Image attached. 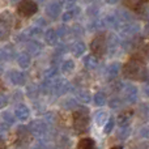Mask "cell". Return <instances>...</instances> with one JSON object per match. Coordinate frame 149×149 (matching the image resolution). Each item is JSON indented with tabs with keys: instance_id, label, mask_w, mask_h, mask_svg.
Segmentation results:
<instances>
[{
	"instance_id": "cell-1",
	"label": "cell",
	"mask_w": 149,
	"mask_h": 149,
	"mask_svg": "<svg viewBox=\"0 0 149 149\" xmlns=\"http://www.w3.org/2000/svg\"><path fill=\"white\" fill-rule=\"evenodd\" d=\"M89 127V114L86 109H79L73 113V128L79 134H84Z\"/></svg>"
},
{
	"instance_id": "cell-2",
	"label": "cell",
	"mask_w": 149,
	"mask_h": 149,
	"mask_svg": "<svg viewBox=\"0 0 149 149\" xmlns=\"http://www.w3.org/2000/svg\"><path fill=\"white\" fill-rule=\"evenodd\" d=\"M72 89H73V85L71 84L70 81H67L65 79H58V80H54V81H52L51 93L54 95H56V97L65 94V93L71 92Z\"/></svg>"
},
{
	"instance_id": "cell-3",
	"label": "cell",
	"mask_w": 149,
	"mask_h": 149,
	"mask_svg": "<svg viewBox=\"0 0 149 149\" xmlns=\"http://www.w3.org/2000/svg\"><path fill=\"white\" fill-rule=\"evenodd\" d=\"M141 70H143V67H141L140 60L131 59L126 64L123 72H124V76L128 77V79H136V77H139V73H140V71Z\"/></svg>"
},
{
	"instance_id": "cell-4",
	"label": "cell",
	"mask_w": 149,
	"mask_h": 149,
	"mask_svg": "<svg viewBox=\"0 0 149 149\" xmlns=\"http://www.w3.org/2000/svg\"><path fill=\"white\" fill-rule=\"evenodd\" d=\"M10 24H12V16H10V13L7 12V13L0 15V41L9 37Z\"/></svg>"
},
{
	"instance_id": "cell-5",
	"label": "cell",
	"mask_w": 149,
	"mask_h": 149,
	"mask_svg": "<svg viewBox=\"0 0 149 149\" xmlns=\"http://www.w3.org/2000/svg\"><path fill=\"white\" fill-rule=\"evenodd\" d=\"M120 36L123 37V38H134L135 36H136L137 33L140 31V25L137 22H134V21H131V22H127V24H123V25H120Z\"/></svg>"
},
{
	"instance_id": "cell-6",
	"label": "cell",
	"mask_w": 149,
	"mask_h": 149,
	"mask_svg": "<svg viewBox=\"0 0 149 149\" xmlns=\"http://www.w3.org/2000/svg\"><path fill=\"white\" fill-rule=\"evenodd\" d=\"M37 10H38V7L33 0H21L20 4H18V13L24 17L33 16Z\"/></svg>"
},
{
	"instance_id": "cell-7",
	"label": "cell",
	"mask_w": 149,
	"mask_h": 149,
	"mask_svg": "<svg viewBox=\"0 0 149 149\" xmlns=\"http://www.w3.org/2000/svg\"><path fill=\"white\" fill-rule=\"evenodd\" d=\"M29 132L34 136H43L47 134V124L43 120H33L29 124Z\"/></svg>"
},
{
	"instance_id": "cell-8",
	"label": "cell",
	"mask_w": 149,
	"mask_h": 149,
	"mask_svg": "<svg viewBox=\"0 0 149 149\" xmlns=\"http://www.w3.org/2000/svg\"><path fill=\"white\" fill-rule=\"evenodd\" d=\"M90 50H92L93 54L97 55V56H101V55L105 54V51H106L105 37H102V36L95 37V38L92 41V43H90Z\"/></svg>"
},
{
	"instance_id": "cell-9",
	"label": "cell",
	"mask_w": 149,
	"mask_h": 149,
	"mask_svg": "<svg viewBox=\"0 0 149 149\" xmlns=\"http://www.w3.org/2000/svg\"><path fill=\"white\" fill-rule=\"evenodd\" d=\"M123 93H124V98H126V101L128 103H135L137 101V97H139V89H137L134 84L124 85Z\"/></svg>"
},
{
	"instance_id": "cell-10",
	"label": "cell",
	"mask_w": 149,
	"mask_h": 149,
	"mask_svg": "<svg viewBox=\"0 0 149 149\" xmlns=\"http://www.w3.org/2000/svg\"><path fill=\"white\" fill-rule=\"evenodd\" d=\"M60 10H62V3L55 0V1H51L50 4H47L46 15H47V17H50L51 20H56L58 16L60 15Z\"/></svg>"
},
{
	"instance_id": "cell-11",
	"label": "cell",
	"mask_w": 149,
	"mask_h": 149,
	"mask_svg": "<svg viewBox=\"0 0 149 149\" xmlns=\"http://www.w3.org/2000/svg\"><path fill=\"white\" fill-rule=\"evenodd\" d=\"M120 70H122L120 63H118V62L110 63L105 70V77L109 80V81H111V80H114V79L118 77V74L120 73Z\"/></svg>"
},
{
	"instance_id": "cell-12",
	"label": "cell",
	"mask_w": 149,
	"mask_h": 149,
	"mask_svg": "<svg viewBox=\"0 0 149 149\" xmlns=\"http://www.w3.org/2000/svg\"><path fill=\"white\" fill-rule=\"evenodd\" d=\"M8 77H9L10 82L15 85H25L26 82V76L24 72H21V71H10L9 73H8Z\"/></svg>"
},
{
	"instance_id": "cell-13",
	"label": "cell",
	"mask_w": 149,
	"mask_h": 149,
	"mask_svg": "<svg viewBox=\"0 0 149 149\" xmlns=\"http://www.w3.org/2000/svg\"><path fill=\"white\" fill-rule=\"evenodd\" d=\"M43 50V45L38 41V39H33V41L28 42L26 45V52L29 55H38Z\"/></svg>"
},
{
	"instance_id": "cell-14",
	"label": "cell",
	"mask_w": 149,
	"mask_h": 149,
	"mask_svg": "<svg viewBox=\"0 0 149 149\" xmlns=\"http://www.w3.org/2000/svg\"><path fill=\"white\" fill-rule=\"evenodd\" d=\"M15 116L20 122H25V120H28L29 116H30V110H29V107L25 105H18L15 110Z\"/></svg>"
},
{
	"instance_id": "cell-15",
	"label": "cell",
	"mask_w": 149,
	"mask_h": 149,
	"mask_svg": "<svg viewBox=\"0 0 149 149\" xmlns=\"http://www.w3.org/2000/svg\"><path fill=\"white\" fill-rule=\"evenodd\" d=\"M105 41H106V49H109V51H111V52L115 51L118 49L119 43H120L119 38L115 34H109L107 38H105Z\"/></svg>"
},
{
	"instance_id": "cell-16",
	"label": "cell",
	"mask_w": 149,
	"mask_h": 149,
	"mask_svg": "<svg viewBox=\"0 0 149 149\" xmlns=\"http://www.w3.org/2000/svg\"><path fill=\"white\" fill-rule=\"evenodd\" d=\"M131 118H132V111H124L120 115L118 116V124L120 128H126V127H130V123H131Z\"/></svg>"
},
{
	"instance_id": "cell-17",
	"label": "cell",
	"mask_w": 149,
	"mask_h": 149,
	"mask_svg": "<svg viewBox=\"0 0 149 149\" xmlns=\"http://www.w3.org/2000/svg\"><path fill=\"white\" fill-rule=\"evenodd\" d=\"M86 51V45L81 41H77L71 46V52L74 55V56H81L84 55V52Z\"/></svg>"
},
{
	"instance_id": "cell-18",
	"label": "cell",
	"mask_w": 149,
	"mask_h": 149,
	"mask_svg": "<svg viewBox=\"0 0 149 149\" xmlns=\"http://www.w3.org/2000/svg\"><path fill=\"white\" fill-rule=\"evenodd\" d=\"M58 34H56V30L55 29H49V30L45 33V41H46L47 45L50 46H55L58 43Z\"/></svg>"
},
{
	"instance_id": "cell-19",
	"label": "cell",
	"mask_w": 149,
	"mask_h": 149,
	"mask_svg": "<svg viewBox=\"0 0 149 149\" xmlns=\"http://www.w3.org/2000/svg\"><path fill=\"white\" fill-rule=\"evenodd\" d=\"M84 67L89 71L95 70L98 67V59L94 55H88V56L84 58Z\"/></svg>"
},
{
	"instance_id": "cell-20",
	"label": "cell",
	"mask_w": 149,
	"mask_h": 149,
	"mask_svg": "<svg viewBox=\"0 0 149 149\" xmlns=\"http://www.w3.org/2000/svg\"><path fill=\"white\" fill-rule=\"evenodd\" d=\"M103 24H105V28H120L122 22L118 20L116 16H107V17L102 18Z\"/></svg>"
},
{
	"instance_id": "cell-21",
	"label": "cell",
	"mask_w": 149,
	"mask_h": 149,
	"mask_svg": "<svg viewBox=\"0 0 149 149\" xmlns=\"http://www.w3.org/2000/svg\"><path fill=\"white\" fill-rule=\"evenodd\" d=\"M17 63L21 68H28L31 63V56L28 52H21L17 58Z\"/></svg>"
},
{
	"instance_id": "cell-22",
	"label": "cell",
	"mask_w": 149,
	"mask_h": 149,
	"mask_svg": "<svg viewBox=\"0 0 149 149\" xmlns=\"http://www.w3.org/2000/svg\"><path fill=\"white\" fill-rule=\"evenodd\" d=\"M77 100L81 103H89L92 101V95H90L89 90H85V89L77 90Z\"/></svg>"
},
{
	"instance_id": "cell-23",
	"label": "cell",
	"mask_w": 149,
	"mask_h": 149,
	"mask_svg": "<svg viewBox=\"0 0 149 149\" xmlns=\"http://www.w3.org/2000/svg\"><path fill=\"white\" fill-rule=\"evenodd\" d=\"M109 119V115L106 111H97L94 115V120L98 126H105V123L107 122Z\"/></svg>"
},
{
	"instance_id": "cell-24",
	"label": "cell",
	"mask_w": 149,
	"mask_h": 149,
	"mask_svg": "<svg viewBox=\"0 0 149 149\" xmlns=\"http://www.w3.org/2000/svg\"><path fill=\"white\" fill-rule=\"evenodd\" d=\"M94 140L89 139V137H85V139H81L79 141V145L77 148L79 149H94Z\"/></svg>"
},
{
	"instance_id": "cell-25",
	"label": "cell",
	"mask_w": 149,
	"mask_h": 149,
	"mask_svg": "<svg viewBox=\"0 0 149 149\" xmlns=\"http://www.w3.org/2000/svg\"><path fill=\"white\" fill-rule=\"evenodd\" d=\"M93 101H94L95 106H103L107 102V98H106V94L103 92H97L93 97Z\"/></svg>"
},
{
	"instance_id": "cell-26",
	"label": "cell",
	"mask_w": 149,
	"mask_h": 149,
	"mask_svg": "<svg viewBox=\"0 0 149 149\" xmlns=\"http://www.w3.org/2000/svg\"><path fill=\"white\" fill-rule=\"evenodd\" d=\"M79 13H80V8L79 7H74V5H73V7L71 8L70 10H67V12L63 15V21H64V22H67V21H71L74 17V16H77Z\"/></svg>"
},
{
	"instance_id": "cell-27",
	"label": "cell",
	"mask_w": 149,
	"mask_h": 149,
	"mask_svg": "<svg viewBox=\"0 0 149 149\" xmlns=\"http://www.w3.org/2000/svg\"><path fill=\"white\" fill-rule=\"evenodd\" d=\"M25 34L29 38H39V37L42 36V28H38V26L29 28V30L25 31Z\"/></svg>"
},
{
	"instance_id": "cell-28",
	"label": "cell",
	"mask_w": 149,
	"mask_h": 149,
	"mask_svg": "<svg viewBox=\"0 0 149 149\" xmlns=\"http://www.w3.org/2000/svg\"><path fill=\"white\" fill-rule=\"evenodd\" d=\"M118 20L120 21V22H124V24H127V22H131L132 21V16L130 15L127 10H124V9H120V10H118Z\"/></svg>"
},
{
	"instance_id": "cell-29",
	"label": "cell",
	"mask_w": 149,
	"mask_h": 149,
	"mask_svg": "<svg viewBox=\"0 0 149 149\" xmlns=\"http://www.w3.org/2000/svg\"><path fill=\"white\" fill-rule=\"evenodd\" d=\"M43 94H49L51 93V89H52V80H43L41 84V86L38 88Z\"/></svg>"
},
{
	"instance_id": "cell-30",
	"label": "cell",
	"mask_w": 149,
	"mask_h": 149,
	"mask_svg": "<svg viewBox=\"0 0 149 149\" xmlns=\"http://www.w3.org/2000/svg\"><path fill=\"white\" fill-rule=\"evenodd\" d=\"M89 31H97V30H103L105 28V24H103V20H95L88 26Z\"/></svg>"
},
{
	"instance_id": "cell-31",
	"label": "cell",
	"mask_w": 149,
	"mask_h": 149,
	"mask_svg": "<svg viewBox=\"0 0 149 149\" xmlns=\"http://www.w3.org/2000/svg\"><path fill=\"white\" fill-rule=\"evenodd\" d=\"M74 70V62L72 59H67L62 63V71L64 73H71Z\"/></svg>"
},
{
	"instance_id": "cell-32",
	"label": "cell",
	"mask_w": 149,
	"mask_h": 149,
	"mask_svg": "<svg viewBox=\"0 0 149 149\" xmlns=\"http://www.w3.org/2000/svg\"><path fill=\"white\" fill-rule=\"evenodd\" d=\"M1 49H3V52H4L5 60H12L15 58V49H13V46L8 45V46L1 47Z\"/></svg>"
},
{
	"instance_id": "cell-33",
	"label": "cell",
	"mask_w": 149,
	"mask_h": 149,
	"mask_svg": "<svg viewBox=\"0 0 149 149\" xmlns=\"http://www.w3.org/2000/svg\"><path fill=\"white\" fill-rule=\"evenodd\" d=\"M43 76H45V80H52V79H55V77L58 76V68L56 67L49 68L47 71H45Z\"/></svg>"
},
{
	"instance_id": "cell-34",
	"label": "cell",
	"mask_w": 149,
	"mask_h": 149,
	"mask_svg": "<svg viewBox=\"0 0 149 149\" xmlns=\"http://www.w3.org/2000/svg\"><path fill=\"white\" fill-rule=\"evenodd\" d=\"M63 107L65 110H73V109L77 107V101L73 100V98H70V100H65L63 102Z\"/></svg>"
},
{
	"instance_id": "cell-35",
	"label": "cell",
	"mask_w": 149,
	"mask_h": 149,
	"mask_svg": "<svg viewBox=\"0 0 149 149\" xmlns=\"http://www.w3.org/2000/svg\"><path fill=\"white\" fill-rule=\"evenodd\" d=\"M109 105H110V107H111V109H114V110H118V109H120L122 106H123V102H122L120 98L114 97V98H111V100H110Z\"/></svg>"
},
{
	"instance_id": "cell-36",
	"label": "cell",
	"mask_w": 149,
	"mask_h": 149,
	"mask_svg": "<svg viewBox=\"0 0 149 149\" xmlns=\"http://www.w3.org/2000/svg\"><path fill=\"white\" fill-rule=\"evenodd\" d=\"M38 93H39V89L36 86V85H29V86L26 88V94H28L30 98H37Z\"/></svg>"
},
{
	"instance_id": "cell-37",
	"label": "cell",
	"mask_w": 149,
	"mask_h": 149,
	"mask_svg": "<svg viewBox=\"0 0 149 149\" xmlns=\"http://www.w3.org/2000/svg\"><path fill=\"white\" fill-rule=\"evenodd\" d=\"M3 119H4V123L7 124V126H10V124L15 123V115L10 114V113H8V111L3 113Z\"/></svg>"
},
{
	"instance_id": "cell-38",
	"label": "cell",
	"mask_w": 149,
	"mask_h": 149,
	"mask_svg": "<svg viewBox=\"0 0 149 149\" xmlns=\"http://www.w3.org/2000/svg\"><path fill=\"white\" fill-rule=\"evenodd\" d=\"M114 126H115V120H114V118H109L107 122L105 123V128H103L105 134H110V132L114 130Z\"/></svg>"
},
{
	"instance_id": "cell-39",
	"label": "cell",
	"mask_w": 149,
	"mask_h": 149,
	"mask_svg": "<svg viewBox=\"0 0 149 149\" xmlns=\"http://www.w3.org/2000/svg\"><path fill=\"white\" fill-rule=\"evenodd\" d=\"M98 12H100V8H98L97 5H90V7L88 8V10H86V13H88L89 17H97Z\"/></svg>"
},
{
	"instance_id": "cell-40",
	"label": "cell",
	"mask_w": 149,
	"mask_h": 149,
	"mask_svg": "<svg viewBox=\"0 0 149 149\" xmlns=\"http://www.w3.org/2000/svg\"><path fill=\"white\" fill-rule=\"evenodd\" d=\"M130 132H131V128H130V127H126V128H120V130H119L118 137H119V139H122V140L127 139V137H128V135H130Z\"/></svg>"
},
{
	"instance_id": "cell-41",
	"label": "cell",
	"mask_w": 149,
	"mask_h": 149,
	"mask_svg": "<svg viewBox=\"0 0 149 149\" xmlns=\"http://www.w3.org/2000/svg\"><path fill=\"white\" fill-rule=\"evenodd\" d=\"M71 31H72V34H73L74 37H79V36L81 37L82 34H84V30H82V28L80 25H74L73 28L71 29Z\"/></svg>"
},
{
	"instance_id": "cell-42",
	"label": "cell",
	"mask_w": 149,
	"mask_h": 149,
	"mask_svg": "<svg viewBox=\"0 0 149 149\" xmlns=\"http://www.w3.org/2000/svg\"><path fill=\"white\" fill-rule=\"evenodd\" d=\"M54 122H55V114L54 113H46V115H45V123L52 124Z\"/></svg>"
},
{
	"instance_id": "cell-43",
	"label": "cell",
	"mask_w": 149,
	"mask_h": 149,
	"mask_svg": "<svg viewBox=\"0 0 149 149\" xmlns=\"http://www.w3.org/2000/svg\"><path fill=\"white\" fill-rule=\"evenodd\" d=\"M67 31H68L67 28H64V26H59V28H58V30H56L58 38H63V37L67 34Z\"/></svg>"
},
{
	"instance_id": "cell-44",
	"label": "cell",
	"mask_w": 149,
	"mask_h": 149,
	"mask_svg": "<svg viewBox=\"0 0 149 149\" xmlns=\"http://www.w3.org/2000/svg\"><path fill=\"white\" fill-rule=\"evenodd\" d=\"M8 134V126L5 123H0V137Z\"/></svg>"
},
{
	"instance_id": "cell-45",
	"label": "cell",
	"mask_w": 149,
	"mask_h": 149,
	"mask_svg": "<svg viewBox=\"0 0 149 149\" xmlns=\"http://www.w3.org/2000/svg\"><path fill=\"white\" fill-rule=\"evenodd\" d=\"M148 135H149V132H148V127H147V126L143 127V128L140 130V136H141V137H145V139H147Z\"/></svg>"
},
{
	"instance_id": "cell-46",
	"label": "cell",
	"mask_w": 149,
	"mask_h": 149,
	"mask_svg": "<svg viewBox=\"0 0 149 149\" xmlns=\"http://www.w3.org/2000/svg\"><path fill=\"white\" fill-rule=\"evenodd\" d=\"M7 103H8L7 97H4V95H1V94H0V109L5 107V105H7Z\"/></svg>"
},
{
	"instance_id": "cell-47",
	"label": "cell",
	"mask_w": 149,
	"mask_h": 149,
	"mask_svg": "<svg viewBox=\"0 0 149 149\" xmlns=\"http://www.w3.org/2000/svg\"><path fill=\"white\" fill-rule=\"evenodd\" d=\"M118 1H119V0H106V3H107V4H116Z\"/></svg>"
},
{
	"instance_id": "cell-48",
	"label": "cell",
	"mask_w": 149,
	"mask_h": 149,
	"mask_svg": "<svg viewBox=\"0 0 149 149\" xmlns=\"http://www.w3.org/2000/svg\"><path fill=\"white\" fill-rule=\"evenodd\" d=\"M0 149H4V141H3L1 137H0Z\"/></svg>"
},
{
	"instance_id": "cell-49",
	"label": "cell",
	"mask_w": 149,
	"mask_h": 149,
	"mask_svg": "<svg viewBox=\"0 0 149 149\" xmlns=\"http://www.w3.org/2000/svg\"><path fill=\"white\" fill-rule=\"evenodd\" d=\"M65 1H67V3H74L76 0H65Z\"/></svg>"
},
{
	"instance_id": "cell-50",
	"label": "cell",
	"mask_w": 149,
	"mask_h": 149,
	"mask_svg": "<svg viewBox=\"0 0 149 149\" xmlns=\"http://www.w3.org/2000/svg\"><path fill=\"white\" fill-rule=\"evenodd\" d=\"M113 149H122V147H115V148H113Z\"/></svg>"
},
{
	"instance_id": "cell-51",
	"label": "cell",
	"mask_w": 149,
	"mask_h": 149,
	"mask_svg": "<svg viewBox=\"0 0 149 149\" xmlns=\"http://www.w3.org/2000/svg\"><path fill=\"white\" fill-rule=\"evenodd\" d=\"M85 1H94V0H85Z\"/></svg>"
},
{
	"instance_id": "cell-52",
	"label": "cell",
	"mask_w": 149,
	"mask_h": 149,
	"mask_svg": "<svg viewBox=\"0 0 149 149\" xmlns=\"http://www.w3.org/2000/svg\"><path fill=\"white\" fill-rule=\"evenodd\" d=\"M38 1H46V0H38Z\"/></svg>"
},
{
	"instance_id": "cell-53",
	"label": "cell",
	"mask_w": 149,
	"mask_h": 149,
	"mask_svg": "<svg viewBox=\"0 0 149 149\" xmlns=\"http://www.w3.org/2000/svg\"><path fill=\"white\" fill-rule=\"evenodd\" d=\"M13 1H15V0H13Z\"/></svg>"
}]
</instances>
